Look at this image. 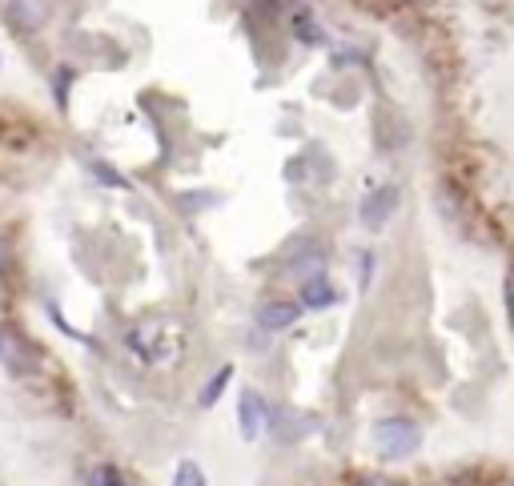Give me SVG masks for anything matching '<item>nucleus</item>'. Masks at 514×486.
I'll use <instances>...</instances> for the list:
<instances>
[{
	"instance_id": "39448f33",
	"label": "nucleus",
	"mask_w": 514,
	"mask_h": 486,
	"mask_svg": "<svg viewBox=\"0 0 514 486\" xmlns=\"http://www.w3.org/2000/svg\"><path fill=\"white\" fill-rule=\"evenodd\" d=\"M394 209H398V189H394V185H382V189H374V193L362 201V221H366L370 229H382Z\"/></svg>"
},
{
	"instance_id": "9b49d317",
	"label": "nucleus",
	"mask_w": 514,
	"mask_h": 486,
	"mask_svg": "<svg viewBox=\"0 0 514 486\" xmlns=\"http://www.w3.org/2000/svg\"><path fill=\"white\" fill-rule=\"evenodd\" d=\"M69 85H73V69H69V65H61V69H57V77H53V93H57V105H61V109L69 105Z\"/></svg>"
},
{
	"instance_id": "4468645a",
	"label": "nucleus",
	"mask_w": 514,
	"mask_h": 486,
	"mask_svg": "<svg viewBox=\"0 0 514 486\" xmlns=\"http://www.w3.org/2000/svg\"><path fill=\"white\" fill-rule=\"evenodd\" d=\"M506 314H510V322H514V270L506 274Z\"/></svg>"
},
{
	"instance_id": "ddd939ff",
	"label": "nucleus",
	"mask_w": 514,
	"mask_h": 486,
	"mask_svg": "<svg viewBox=\"0 0 514 486\" xmlns=\"http://www.w3.org/2000/svg\"><path fill=\"white\" fill-rule=\"evenodd\" d=\"M93 173H97L105 185H113V189H125V185H129V181H125V177H117V173H113V165H105V161H97V165H93Z\"/></svg>"
},
{
	"instance_id": "f8f14e48",
	"label": "nucleus",
	"mask_w": 514,
	"mask_h": 486,
	"mask_svg": "<svg viewBox=\"0 0 514 486\" xmlns=\"http://www.w3.org/2000/svg\"><path fill=\"white\" fill-rule=\"evenodd\" d=\"M89 486H129L113 466H97L93 474H89Z\"/></svg>"
},
{
	"instance_id": "f03ea898",
	"label": "nucleus",
	"mask_w": 514,
	"mask_h": 486,
	"mask_svg": "<svg viewBox=\"0 0 514 486\" xmlns=\"http://www.w3.org/2000/svg\"><path fill=\"white\" fill-rule=\"evenodd\" d=\"M0 366H5L13 378H29L37 370V354L29 350V342L13 326H0Z\"/></svg>"
},
{
	"instance_id": "7ed1b4c3",
	"label": "nucleus",
	"mask_w": 514,
	"mask_h": 486,
	"mask_svg": "<svg viewBox=\"0 0 514 486\" xmlns=\"http://www.w3.org/2000/svg\"><path fill=\"white\" fill-rule=\"evenodd\" d=\"M237 422H241V438L245 442H257L270 426V402L257 394V390H241V402H237Z\"/></svg>"
},
{
	"instance_id": "dca6fc26",
	"label": "nucleus",
	"mask_w": 514,
	"mask_h": 486,
	"mask_svg": "<svg viewBox=\"0 0 514 486\" xmlns=\"http://www.w3.org/2000/svg\"><path fill=\"white\" fill-rule=\"evenodd\" d=\"M358 486H398L394 478H382V474H370V478H362Z\"/></svg>"
},
{
	"instance_id": "2eb2a0df",
	"label": "nucleus",
	"mask_w": 514,
	"mask_h": 486,
	"mask_svg": "<svg viewBox=\"0 0 514 486\" xmlns=\"http://www.w3.org/2000/svg\"><path fill=\"white\" fill-rule=\"evenodd\" d=\"M374 278V254H362V286H370Z\"/></svg>"
},
{
	"instance_id": "0eeeda50",
	"label": "nucleus",
	"mask_w": 514,
	"mask_h": 486,
	"mask_svg": "<svg viewBox=\"0 0 514 486\" xmlns=\"http://www.w3.org/2000/svg\"><path fill=\"white\" fill-rule=\"evenodd\" d=\"M290 29H294V37H298L302 45H326V33H322V25L314 21V13H310L306 5H294Z\"/></svg>"
},
{
	"instance_id": "20e7f679",
	"label": "nucleus",
	"mask_w": 514,
	"mask_h": 486,
	"mask_svg": "<svg viewBox=\"0 0 514 486\" xmlns=\"http://www.w3.org/2000/svg\"><path fill=\"white\" fill-rule=\"evenodd\" d=\"M298 318H302V302H290V298H274V302H266L262 310H257V326L270 330V334L290 330Z\"/></svg>"
},
{
	"instance_id": "6e6552de",
	"label": "nucleus",
	"mask_w": 514,
	"mask_h": 486,
	"mask_svg": "<svg viewBox=\"0 0 514 486\" xmlns=\"http://www.w3.org/2000/svg\"><path fill=\"white\" fill-rule=\"evenodd\" d=\"M334 302H338V290H334L322 274H314V278L302 282V306H306V310H326V306H334Z\"/></svg>"
},
{
	"instance_id": "423d86ee",
	"label": "nucleus",
	"mask_w": 514,
	"mask_h": 486,
	"mask_svg": "<svg viewBox=\"0 0 514 486\" xmlns=\"http://www.w3.org/2000/svg\"><path fill=\"white\" fill-rule=\"evenodd\" d=\"M45 17H49L45 0H9V21L17 29H41Z\"/></svg>"
},
{
	"instance_id": "1a4fd4ad",
	"label": "nucleus",
	"mask_w": 514,
	"mask_h": 486,
	"mask_svg": "<svg viewBox=\"0 0 514 486\" xmlns=\"http://www.w3.org/2000/svg\"><path fill=\"white\" fill-rule=\"evenodd\" d=\"M173 486H209V482H205V470L193 458H181L177 470H173Z\"/></svg>"
},
{
	"instance_id": "f257e3e1",
	"label": "nucleus",
	"mask_w": 514,
	"mask_h": 486,
	"mask_svg": "<svg viewBox=\"0 0 514 486\" xmlns=\"http://www.w3.org/2000/svg\"><path fill=\"white\" fill-rule=\"evenodd\" d=\"M370 434H374L378 454H386V458H402L422 442V430L414 418H382V422H374Z\"/></svg>"
},
{
	"instance_id": "f3484780",
	"label": "nucleus",
	"mask_w": 514,
	"mask_h": 486,
	"mask_svg": "<svg viewBox=\"0 0 514 486\" xmlns=\"http://www.w3.org/2000/svg\"><path fill=\"white\" fill-rule=\"evenodd\" d=\"M506 486H514V482H506Z\"/></svg>"
},
{
	"instance_id": "9d476101",
	"label": "nucleus",
	"mask_w": 514,
	"mask_h": 486,
	"mask_svg": "<svg viewBox=\"0 0 514 486\" xmlns=\"http://www.w3.org/2000/svg\"><path fill=\"white\" fill-rule=\"evenodd\" d=\"M229 378H233V366H221V370L209 378V386L201 390V398H197V402H201V406H213V402L221 398V390L229 386Z\"/></svg>"
}]
</instances>
